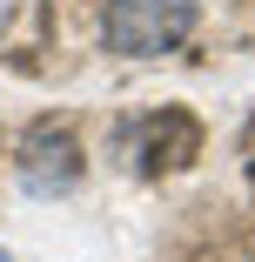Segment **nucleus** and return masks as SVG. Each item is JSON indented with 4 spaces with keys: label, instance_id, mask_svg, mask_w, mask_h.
<instances>
[{
    "label": "nucleus",
    "instance_id": "3",
    "mask_svg": "<svg viewBox=\"0 0 255 262\" xmlns=\"http://www.w3.org/2000/svg\"><path fill=\"white\" fill-rule=\"evenodd\" d=\"M0 262H14V255H7V249H0Z\"/></svg>",
    "mask_w": 255,
    "mask_h": 262
},
{
    "label": "nucleus",
    "instance_id": "2",
    "mask_svg": "<svg viewBox=\"0 0 255 262\" xmlns=\"http://www.w3.org/2000/svg\"><path fill=\"white\" fill-rule=\"evenodd\" d=\"M20 182L34 195H67L81 182V141L67 128H54V121L27 128V141H20Z\"/></svg>",
    "mask_w": 255,
    "mask_h": 262
},
{
    "label": "nucleus",
    "instance_id": "1",
    "mask_svg": "<svg viewBox=\"0 0 255 262\" xmlns=\"http://www.w3.org/2000/svg\"><path fill=\"white\" fill-rule=\"evenodd\" d=\"M195 20H201V0H108L101 40H108V54L155 61V54H175L195 34Z\"/></svg>",
    "mask_w": 255,
    "mask_h": 262
}]
</instances>
